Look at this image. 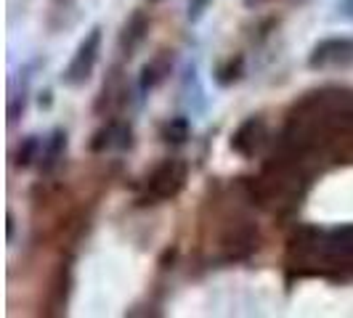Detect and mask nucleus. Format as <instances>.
I'll list each match as a JSON object with an SVG mask.
<instances>
[{
    "instance_id": "nucleus-1",
    "label": "nucleus",
    "mask_w": 353,
    "mask_h": 318,
    "mask_svg": "<svg viewBox=\"0 0 353 318\" xmlns=\"http://www.w3.org/2000/svg\"><path fill=\"white\" fill-rule=\"evenodd\" d=\"M99 53H101V27H93L88 35L80 40L67 70L61 72V83L70 88L85 85L96 70V64H99Z\"/></svg>"
},
{
    "instance_id": "nucleus-7",
    "label": "nucleus",
    "mask_w": 353,
    "mask_h": 318,
    "mask_svg": "<svg viewBox=\"0 0 353 318\" xmlns=\"http://www.w3.org/2000/svg\"><path fill=\"white\" fill-rule=\"evenodd\" d=\"M64 151H67V133H64L61 127H56V130L51 133V138H48L46 146H43V157H40L43 170H46V173H51L53 167L64 159Z\"/></svg>"
},
{
    "instance_id": "nucleus-3",
    "label": "nucleus",
    "mask_w": 353,
    "mask_h": 318,
    "mask_svg": "<svg viewBox=\"0 0 353 318\" xmlns=\"http://www.w3.org/2000/svg\"><path fill=\"white\" fill-rule=\"evenodd\" d=\"M353 64V37H327L308 56L311 70H337Z\"/></svg>"
},
{
    "instance_id": "nucleus-5",
    "label": "nucleus",
    "mask_w": 353,
    "mask_h": 318,
    "mask_svg": "<svg viewBox=\"0 0 353 318\" xmlns=\"http://www.w3.org/2000/svg\"><path fill=\"white\" fill-rule=\"evenodd\" d=\"M146 32H149V17L143 11H133L123 24V32H120V48L125 56H130L146 40Z\"/></svg>"
},
{
    "instance_id": "nucleus-15",
    "label": "nucleus",
    "mask_w": 353,
    "mask_h": 318,
    "mask_svg": "<svg viewBox=\"0 0 353 318\" xmlns=\"http://www.w3.org/2000/svg\"><path fill=\"white\" fill-rule=\"evenodd\" d=\"M250 3H263V0H250Z\"/></svg>"
},
{
    "instance_id": "nucleus-13",
    "label": "nucleus",
    "mask_w": 353,
    "mask_h": 318,
    "mask_svg": "<svg viewBox=\"0 0 353 318\" xmlns=\"http://www.w3.org/2000/svg\"><path fill=\"white\" fill-rule=\"evenodd\" d=\"M208 3H210V0H189V19H192V21H196V19L205 14Z\"/></svg>"
},
{
    "instance_id": "nucleus-2",
    "label": "nucleus",
    "mask_w": 353,
    "mask_h": 318,
    "mask_svg": "<svg viewBox=\"0 0 353 318\" xmlns=\"http://www.w3.org/2000/svg\"><path fill=\"white\" fill-rule=\"evenodd\" d=\"M186 165L181 159H165L162 165H157L149 176V194L154 199H173L181 194V189L186 186Z\"/></svg>"
},
{
    "instance_id": "nucleus-4",
    "label": "nucleus",
    "mask_w": 353,
    "mask_h": 318,
    "mask_svg": "<svg viewBox=\"0 0 353 318\" xmlns=\"http://www.w3.org/2000/svg\"><path fill=\"white\" fill-rule=\"evenodd\" d=\"M265 123L261 117H248L245 123L236 127V133L231 136V149L245 159H252L265 143Z\"/></svg>"
},
{
    "instance_id": "nucleus-12",
    "label": "nucleus",
    "mask_w": 353,
    "mask_h": 318,
    "mask_svg": "<svg viewBox=\"0 0 353 318\" xmlns=\"http://www.w3.org/2000/svg\"><path fill=\"white\" fill-rule=\"evenodd\" d=\"M242 77V59H229L226 64H221L218 70H215V83L218 85H231L234 80H239Z\"/></svg>"
},
{
    "instance_id": "nucleus-9",
    "label": "nucleus",
    "mask_w": 353,
    "mask_h": 318,
    "mask_svg": "<svg viewBox=\"0 0 353 318\" xmlns=\"http://www.w3.org/2000/svg\"><path fill=\"white\" fill-rule=\"evenodd\" d=\"M327 249L343 255V257H353V226H343L327 233Z\"/></svg>"
},
{
    "instance_id": "nucleus-6",
    "label": "nucleus",
    "mask_w": 353,
    "mask_h": 318,
    "mask_svg": "<svg viewBox=\"0 0 353 318\" xmlns=\"http://www.w3.org/2000/svg\"><path fill=\"white\" fill-rule=\"evenodd\" d=\"M112 146H130V127H125L120 123H109L104 125L101 130H96L93 133V138H90V151H96V154H101L106 149H112Z\"/></svg>"
},
{
    "instance_id": "nucleus-10",
    "label": "nucleus",
    "mask_w": 353,
    "mask_h": 318,
    "mask_svg": "<svg viewBox=\"0 0 353 318\" xmlns=\"http://www.w3.org/2000/svg\"><path fill=\"white\" fill-rule=\"evenodd\" d=\"M189 136H192V125H189L186 117H173V120H168L165 127H162V138L168 143H173V146L186 143Z\"/></svg>"
},
{
    "instance_id": "nucleus-8",
    "label": "nucleus",
    "mask_w": 353,
    "mask_h": 318,
    "mask_svg": "<svg viewBox=\"0 0 353 318\" xmlns=\"http://www.w3.org/2000/svg\"><path fill=\"white\" fill-rule=\"evenodd\" d=\"M43 138L40 136H27V138H21L17 146V151H14V165L21 167V170H27V167H32L37 159L43 157Z\"/></svg>"
},
{
    "instance_id": "nucleus-11",
    "label": "nucleus",
    "mask_w": 353,
    "mask_h": 318,
    "mask_svg": "<svg viewBox=\"0 0 353 318\" xmlns=\"http://www.w3.org/2000/svg\"><path fill=\"white\" fill-rule=\"evenodd\" d=\"M165 74H168V64H165V59H154V61H149V64H143L141 70V90L157 88L159 83L165 80Z\"/></svg>"
},
{
    "instance_id": "nucleus-14",
    "label": "nucleus",
    "mask_w": 353,
    "mask_h": 318,
    "mask_svg": "<svg viewBox=\"0 0 353 318\" xmlns=\"http://www.w3.org/2000/svg\"><path fill=\"white\" fill-rule=\"evenodd\" d=\"M340 8L353 19V0H340Z\"/></svg>"
}]
</instances>
